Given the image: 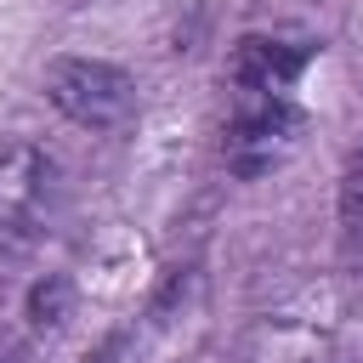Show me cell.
I'll return each mask as SVG.
<instances>
[{
	"label": "cell",
	"mask_w": 363,
	"mask_h": 363,
	"mask_svg": "<svg viewBox=\"0 0 363 363\" xmlns=\"http://www.w3.org/2000/svg\"><path fill=\"white\" fill-rule=\"evenodd\" d=\"M289 142H295L289 96H244V102H233L227 159H233L238 170H267V164H278Z\"/></svg>",
	"instance_id": "3"
},
{
	"label": "cell",
	"mask_w": 363,
	"mask_h": 363,
	"mask_svg": "<svg viewBox=\"0 0 363 363\" xmlns=\"http://www.w3.org/2000/svg\"><path fill=\"white\" fill-rule=\"evenodd\" d=\"M45 96L79 130H119L136 113L130 74L113 68V62H102V57H57L45 68Z\"/></svg>",
	"instance_id": "1"
},
{
	"label": "cell",
	"mask_w": 363,
	"mask_h": 363,
	"mask_svg": "<svg viewBox=\"0 0 363 363\" xmlns=\"http://www.w3.org/2000/svg\"><path fill=\"white\" fill-rule=\"evenodd\" d=\"M68 306H74V284L57 278V272L28 289V318H34V329H57V323L68 318Z\"/></svg>",
	"instance_id": "5"
},
{
	"label": "cell",
	"mask_w": 363,
	"mask_h": 363,
	"mask_svg": "<svg viewBox=\"0 0 363 363\" xmlns=\"http://www.w3.org/2000/svg\"><path fill=\"white\" fill-rule=\"evenodd\" d=\"M306 45L301 40H267V34H244L227 57V85H233V102L244 96H289V85L301 79L306 68Z\"/></svg>",
	"instance_id": "2"
},
{
	"label": "cell",
	"mask_w": 363,
	"mask_h": 363,
	"mask_svg": "<svg viewBox=\"0 0 363 363\" xmlns=\"http://www.w3.org/2000/svg\"><path fill=\"white\" fill-rule=\"evenodd\" d=\"M51 159L34 142H6L0 147V233H23L40 204L51 199Z\"/></svg>",
	"instance_id": "4"
},
{
	"label": "cell",
	"mask_w": 363,
	"mask_h": 363,
	"mask_svg": "<svg viewBox=\"0 0 363 363\" xmlns=\"http://www.w3.org/2000/svg\"><path fill=\"white\" fill-rule=\"evenodd\" d=\"M340 227H346V244L363 255V147L346 159V176H340Z\"/></svg>",
	"instance_id": "6"
}]
</instances>
